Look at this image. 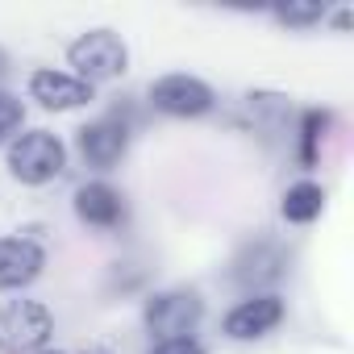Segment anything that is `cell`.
<instances>
[{"mask_svg":"<svg viewBox=\"0 0 354 354\" xmlns=\"http://www.w3.org/2000/svg\"><path fill=\"white\" fill-rule=\"evenodd\" d=\"M5 167L21 188H46L67 171V142L42 125H26L9 146H5Z\"/></svg>","mask_w":354,"mask_h":354,"instance_id":"cell-1","label":"cell"},{"mask_svg":"<svg viewBox=\"0 0 354 354\" xmlns=\"http://www.w3.org/2000/svg\"><path fill=\"white\" fill-rule=\"evenodd\" d=\"M67 71L75 80H84L88 88L96 84H113L129 71V46L117 30H84L71 46H67Z\"/></svg>","mask_w":354,"mask_h":354,"instance_id":"cell-2","label":"cell"},{"mask_svg":"<svg viewBox=\"0 0 354 354\" xmlns=\"http://www.w3.org/2000/svg\"><path fill=\"white\" fill-rule=\"evenodd\" d=\"M201 321H205V300L196 288H162V292H150L142 304V329L150 333V342L192 337Z\"/></svg>","mask_w":354,"mask_h":354,"instance_id":"cell-3","label":"cell"},{"mask_svg":"<svg viewBox=\"0 0 354 354\" xmlns=\"http://www.w3.org/2000/svg\"><path fill=\"white\" fill-rule=\"evenodd\" d=\"M55 346V313L42 300L17 296L0 304V354H38Z\"/></svg>","mask_w":354,"mask_h":354,"instance_id":"cell-4","label":"cell"},{"mask_svg":"<svg viewBox=\"0 0 354 354\" xmlns=\"http://www.w3.org/2000/svg\"><path fill=\"white\" fill-rule=\"evenodd\" d=\"M146 96H150V109H154V113L175 117V121L209 117V113L217 109V92H213L201 75H188V71H167V75L150 80Z\"/></svg>","mask_w":354,"mask_h":354,"instance_id":"cell-5","label":"cell"},{"mask_svg":"<svg viewBox=\"0 0 354 354\" xmlns=\"http://www.w3.org/2000/svg\"><path fill=\"white\" fill-rule=\"evenodd\" d=\"M75 150H80V158L88 167L113 171L125 158V150H129V121L117 117V113H100L96 121L75 129Z\"/></svg>","mask_w":354,"mask_h":354,"instance_id":"cell-6","label":"cell"},{"mask_svg":"<svg viewBox=\"0 0 354 354\" xmlns=\"http://www.w3.org/2000/svg\"><path fill=\"white\" fill-rule=\"evenodd\" d=\"M283 317H288V304H283L279 292H254V296L238 300V304L225 313L221 329H225L230 342H259V337L275 333V329L283 325Z\"/></svg>","mask_w":354,"mask_h":354,"instance_id":"cell-7","label":"cell"},{"mask_svg":"<svg viewBox=\"0 0 354 354\" xmlns=\"http://www.w3.org/2000/svg\"><path fill=\"white\" fill-rule=\"evenodd\" d=\"M46 271V250L30 234H5L0 238V292H26Z\"/></svg>","mask_w":354,"mask_h":354,"instance_id":"cell-8","label":"cell"},{"mask_svg":"<svg viewBox=\"0 0 354 354\" xmlns=\"http://www.w3.org/2000/svg\"><path fill=\"white\" fill-rule=\"evenodd\" d=\"M26 92H30V100H34L38 109H46V113H71V109H84V104L96 96V88H88L84 80H75L71 71H59V67H38V71H30Z\"/></svg>","mask_w":354,"mask_h":354,"instance_id":"cell-9","label":"cell"},{"mask_svg":"<svg viewBox=\"0 0 354 354\" xmlns=\"http://www.w3.org/2000/svg\"><path fill=\"white\" fill-rule=\"evenodd\" d=\"M283 275H288V254L275 242H254V246H246L234 259V283H242L250 296L254 292H271Z\"/></svg>","mask_w":354,"mask_h":354,"instance_id":"cell-10","label":"cell"},{"mask_svg":"<svg viewBox=\"0 0 354 354\" xmlns=\"http://www.w3.org/2000/svg\"><path fill=\"white\" fill-rule=\"evenodd\" d=\"M71 209L80 217V225L88 230H117L125 221V196L109 184V180H88L75 188Z\"/></svg>","mask_w":354,"mask_h":354,"instance_id":"cell-11","label":"cell"},{"mask_svg":"<svg viewBox=\"0 0 354 354\" xmlns=\"http://www.w3.org/2000/svg\"><path fill=\"white\" fill-rule=\"evenodd\" d=\"M321 213H325V188L317 180H296L279 196V217L288 225H313Z\"/></svg>","mask_w":354,"mask_h":354,"instance_id":"cell-12","label":"cell"},{"mask_svg":"<svg viewBox=\"0 0 354 354\" xmlns=\"http://www.w3.org/2000/svg\"><path fill=\"white\" fill-rule=\"evenodd\" d=\"M325 129H329V113H321V109H308L304 117H300V167H313L317 162V150H321V138H325Z\"/></svg>","mask_w":354,"mask_h":354,"instance_id":"cell-13","label":"cell"},{"mask_svg":"<svg viewBox=\"0 0 354 354\" xmlns=\"http://www.w3.org/2000/svg\"><path fill=\"white\" fill-rule=\"evenodd\" d=\"M271 17H275L283 30H313V26H321V21L329 17V9H325V5H275Z\"/></svg>","mask_w":354,"mask_h":354,"instance_id":"cell-14","label":"cell"},{"mask_svg":"<svg viewBox=\"0 0 354 354\" xmlns=\"http://www.w3.org/2000/svg\"><path fill=\"white\" fill-rule=\"evenodd\" d=\"M21 129H26V104L0 88V146H9Z\"/></svg>","mask_w":354,"mask_h":354,"instance_id":"cell-15","label":"cell"},{"mask_svg":"<svg viewBox=\"0 0 354 354\" xmlns=\"http://www.w3.org/2000/svg\"><path fill=\"white\" fill-rule=\"evenodd\" d=\"M146 354H209L205 342L192 333V337H162V342H150Z\"/></svg>","mask_w":354,"mask_h":354,"instance_id":"cell-16","label":"cell"},{"mask_svg":"<svg viewBox=\"0 0 354 354\" xmlns=\"http://www.w3.org/2000/svg\"><path fill=\"white\" fill-rule=\"evenodd\" d=\"M71 354H117V350L104 346V342H88V346H80V350H71Z\"/></svg>","mask_w":354,"mask_h":354,"instance_id":"cell-17","label":"cell"},{"mask_svg":"<svg viewBox=\"0 0 354 354\" xmlns=\"http://www.w3.org/2000/svg\"><path fill=\"white\" fill-rule=\"evenodd\" d=\"M5 75H9V50L0 46V84H5Z\"/></svg>","mask_w":354,"mask_h":354,"instance_id":"cell-18","label":"cell"},{"mask_svg":"<svg viewBox=\"0 0 354 354\" xmlns=\"http://www.w3.org/2000/svg\"><path fill=\"white\" fill-rule=\"evenodd\" d=\"M38 354H71V350H59V346H46V350H38Z\"/></svg>","mask_w":354,"mask_h":354,"instance_id":"cell-19","label":"cell"}]
</instances>
